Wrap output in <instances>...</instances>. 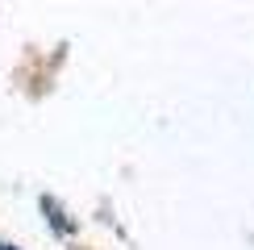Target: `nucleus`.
I'll use <instances>...</instances> for the list:
<instances>
[{
	"label": "nucleus",
	"mask_w": 254,
	"mask_h": 250,
	"mask_svg": "<svg viewBox=\"0 0 254 250\" xmlns=\"http://www.w3.org/2000/svg\"><path fill=\"white\" fill-rule=\"evenodd\" d=\"M0 250H17V246H4V242H0Z\"/></svg>",
	"instance_id": "1"
}]
</instances>
